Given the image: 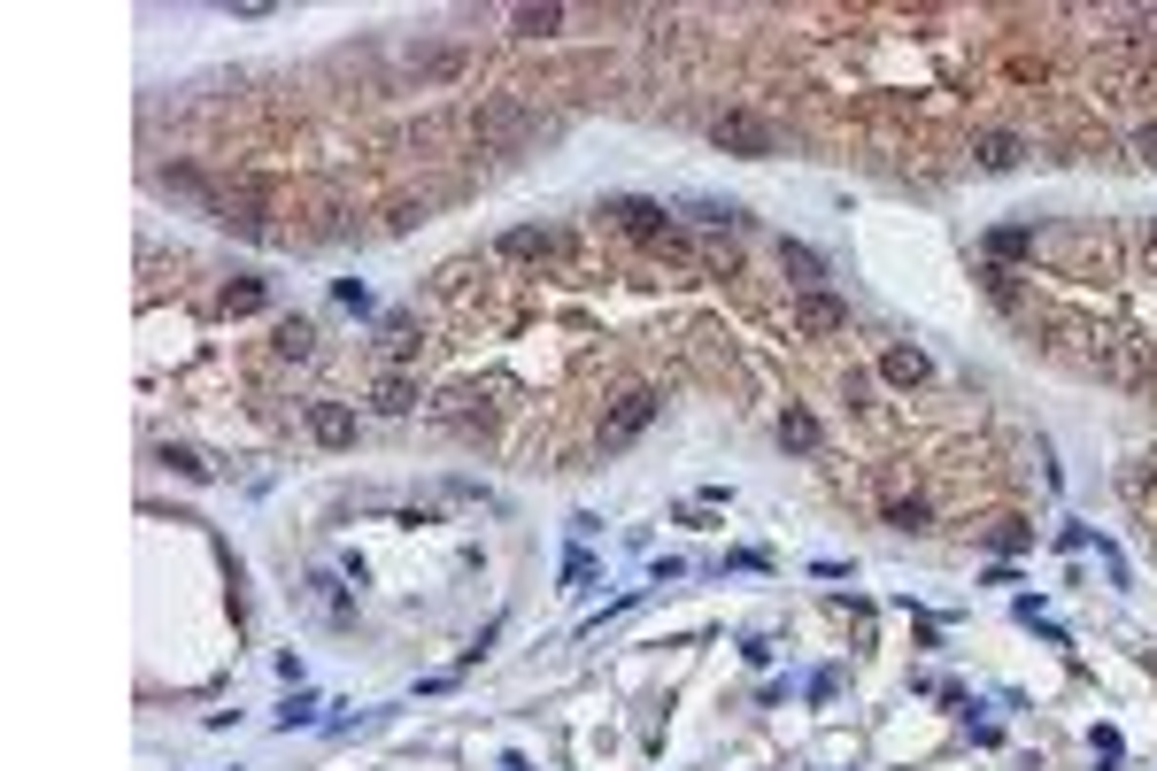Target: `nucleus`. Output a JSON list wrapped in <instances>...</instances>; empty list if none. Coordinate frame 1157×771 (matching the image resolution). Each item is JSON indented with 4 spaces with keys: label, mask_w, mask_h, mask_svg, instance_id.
Listing matches in <instances>:
<instances>
[{
    "label": "nucleus",
    "mask_w": 1157,
    "mask_h": 771,
    "mask_svg": "<svg viewBox=\"0 0 1157 771\" xmlns=\"http://www.w3.org/2000/svg\"><path fill=\"white\" fill-rule=\"evenodd\" d=\"M532 132H540V116H532L525 101H479V109H471V140L487 154H517Z\"/></svg>",
    "instance_id": "nucleus-1"
},
{
    "label": "nucleus",
    "mask_w": 1157,
    "mask_h": 771,
    "mask_svg": "<svg viewBox=\"0 0 1157 771\" xmlns=\"http://www.w3.org/2000/svg\"><path fill=\"white\" fill-rule=\"evenodd\" d=\"M1088 371H1096V378H1112V386H1150V363H1143V347H1135L1127 332H1096Z\"/></svg>",
    "instance_id": "nucleus-2"
},
{
    "label": "nucleus",
    "mask_w": 1157,
    "mask_h": 771,
    "mask_svg": "<svg viewBox=\"0 0 1157 771\" xmlns=\"http://www.w3.org/2000/svg\"><path fill=\"white\" fill-rule=\"evenodd\" d=\"M657 394H649V386H633V394H618V409H610V417H602V448H610V456H618V448H633V440H641V433H649V425H657Z\"/></svg>",
    "instance_id": "nucleus-3"
},
{
    "label": "nucleus",
    "mask_w": 1157,
    "mask_h": 771,
    "mask_svg": "<svg viewBox=\"0 0 1157 771\" xmlns=\"http://www.w3.org/2000/svg\"><path fill=\"white\" fill-rule=\"evenodd\" d=\"M710 140H718L725 154H772L780 148V132H772L764 116H749V109H725V116L710 124Z\"/></svg>",
    "instance_id": "nucleus-4"
},
{
    "label": "nucleus",
    "mask_w": 1157,
    "mask_h": 771,
    "mask_svg": "<svg viewBox=\"0 0 1157 771\" xmlns=\"http://www.w3.org/2000/svg\"><path fill=\"white\" fill-rule=\"evenodd\" d=\"M788 316H795V332H811V339L849 332V308L833 302V294H819V286H811V294H795V308H788Z\"/></svg>",
    "instance_id": "nucleus-5"
},
{
    "label": "nucleus",
    "mask_w": 1157,
    "mask_h": 771,
    "mask_svg": "<svg viewBox=\"0 0 1157 771\" xmlns=\"http://www.w3.org/2000/svg\"><path fill=\"white\" fill-rule=\"evenodd\" d=\"M501 255L509 263H548V255H564V232L556 224H517V232H501Z\"/></svg>",
    "instance_id": "nucleus-6"
},
{
    "label": "nucleus",
    "mask_w": 1157,
    "mask_h": 771,
    "mask_svg": "<svg viewBox=\"0 0 1157 771\" xmlns=\"http://www.w3.org/2000/svg\"><path fill=\"white\" fill-rule=\"evenodd\" d=\"M440 425H448V433H495V402L471 394V386H456V394L440 402Z\"/></svg>",
    "instance_id": "nucleus-7"
},
{
    "label": "nucleus",
    "mask_w": 1157,
    "mask_h": 771,
    "mask_svg": "<svg viewBox=\"0 0 1157 771\" xmlns=\"http://www.w3.org/2000/svg\"><path fill=\"white\" fill-rule=\"evenodd\" d=\"M610 216H618L633 240H649V247H663V240H671V216H663L657 201H610Z\"/></svg>",
    "instance_id": "nucleus-8"
},
{
    "label": "nucleus",
    "mask_w": 1157,
    "mask_h": 771,
    "mask_svg": "<svg viewBox=\"0 0 1157 771\" xmlns=\"http://www.w3.org/2000/svg\"><path fill=\"white\" fill-rule=\"evenodd\" d=\"M309 440H325V448H347V440H355V417H347L339 402H309Z\"/></svg>",
    "instance_id": "nucleus-9"
},
{
    "label": "nucleus",
    "mask_w": 1157,
    "mask_h": 771,
    "mask_svg": "<svg viewBox=\"0 0 1157 771\" xmlns=\"http://www.w3.org/2000/svg\"><path fill=\"white\" fill-rule=\"evenodd\" d=\"M371 409H378V417H409V409H417V378L386 371V378L371 386Z\"/></svg>",
    "instance_id": "nucleus-10"
},
{
    "label": "nucleus",
    "mask_w": 1157,
    "mask_h": 771,
    "mask_svg": "<svg viewBox=\"0 0 1157 771\" xmlns=\"http://www.w3.org/2000/svg\"><path fill=\"white\" fill-rule=\"evenodd\" d=\"M309 610L317 617H332V625H347V587H339V579H332V571H309Z\"/></svg>",
    "instance_id": "nucleus-11"
},
{
    "label": "nucleus",
    "mask_w": 1157,
    "mask_h": 771,
    "mask_svg": "<svg viewBox=\"0 0 1157 771\" xmlns=\"http://www.w3.org/2000/svg\"><path fill=\"white\" fill-rule=\"evenodd\" d=\"M880 371H887L895 386H926V378H934V363H926L919 347H887V355H880Z\"/></svg>",
    "instance_id": "nucleus-12"
},
{
    "label": "nucleus",
    "mask_w": 1157,
    "mask_h": 771,
    "mask_svg": "<svg viewBox=\"0 0 1157 771\" xmlns=\"http://www.w3.org/2000/svg\"><path fill=\"white\" fill-rule=\"evenodd\" d=\"M509 31L517 39H548V31H564V8H509Z\"/></svg>",
    "instance_id": "nucleus-13"
},
{
    "label": "nucleus",
    "mask_w": 1157,
    "mask_h": 771,
    "mask_svg": "<svg viewBox=\"0 0 1157 771\" xmlns=\"http://www.w3.org/2000/svg\"><path fill=\"white\" fill-rule=\"evenodd\" d=\"M973 154H981V170H1011L1026 148H1018L1011 132H981V140H973Z\"/></svg>",
    "instance_id": "nucleus-14"
},
{
    "label": "nucleus",
    "mask_w": 1157,
    "mask_h": 771,
    "mask_svg": "<svg viewBox=\"0 0 1157 771\" xmlns=\"http://www.w3.org/2000/svg\"><path fill=\"white\" fill-rule=\"evenodd\" d=\"M780 263L803 278V294H811V278H826V263H819V247H803V240H780Z\"/></svg>",
    "instance_id": "nucleus-15"
},
{
    "label": "nucleus",
    "mask_w": 1157,
    "mask_h": 771,
    "mask_svg": "<svg viewBox=\"0 0 1157 771\" xmlns=\"http://www.w3.org/2000/svg\"><path fill=\"white\" fill-rule=\"evenodd\" d=\"M263 302H271V286H263V278H240V286H224V316H255Z\"/></svg>",
    "instance_id": "nucleus-16"
},
{
    "label": "nucleus",
    "mask_w": 1157,
    "mask_h": 771,
    "mask_svg": "<svg viewBox=\"0 0 1157 771\" xmlns=\"http://www.w3.org/2000/svg\"><path fill=\"white\" fill-rule=\"evenodd\" d=\"M409 70H425V78H456V70H464V54H456V47H417V54H409Z\"/></svg>",
    "instance_id": "nucleus-17"
},
{
    "label": "nucleus",
    "mask_w": 1157,
    "mask_h": 771,
    "mask_svg": "<svg viewBox=\"0 0 1157 771\" xmlns=\"http://www.w3.org/2000/svg\"><path fill=\"white\" fill-rule=\"evenodd\" d=\"M780 440H788V448H819V417H811V409H788V417H780Z\"/></svg>",
    "instance_id": "nucleus-18"
},
{
    "label": "nucleus",
    "mask_w": 1157,
    "mask_h": 771,
    "mask_svg": "<svg viewBox=\"0 0 1157 771\" xmlns=\"http://www.w3.org/2000/svg\"><path fill=\"white\" fill-rule=\"evenodd\" d=\"M309 347H317V332H309L302 316H286V324H278V355H294V363H302Z\"/></svg>",
    "instance_id": "nucleus-19"
},
{
    "label": "nucleus",
    "mask_w": 1157,
    "mask_h": 771,
    "mask_svg": "<svg viewBox=\"0 0 1157 771\" xmlns=\"http://www.w3.org/2000/svg\"><path fill=\"white\" fill-rule=\"evenodd\" d=\"M887 525H895V532H926L934 517H926V501H903V494H895V501H887Z\"/></svg>",
    "instance_id": "nucleus-20"
},
{
    "label": "nucleus",
    "mask_w": 1157,
    "mask_h": 771,
    "mask_svg": "<svg viewBox=\"0 0 1157 771\" xmlns=\"http://www.w3.org/2000/svg\"><path fill=\"white\" fill-rule=\"evenodd\" d=\"M1034 247V232L1026 224H1011V232H988V255H1026Z\"/></svg>",
    "instance_id": "nucleus-21"
},
{
    "label": "nucleus",
    "mask_w": 1157,
    "mask_h": 771,
    "mask_svg": "<svg viewBox=\"0 0 1157 771\" xmlns=\"http://www.w3.org/2000/svg\"><path fill=\"white\" fill-rule=\"evenodd\" d=\"M981 278H988V294L1003 308H1018V278H1011V271H1003V263H988V271H981Z\"/></svg>",
    "instance_id": "nucleus-22"
},
{
    "label": "nucleus",
    "mask_w": 1157,
    "mask_h": 771,
    "mask_svg": "<svg viewBox=\"0 0 1157 771\" xmlns=\"http://www.w3.org/2000/svg\"><path fill=\"white\" fill-rule=\"evenodd\" d=\"M163 463L177 478H209V456H193V448H163Z\"/></svg>",
    "instance_id": "nucleus-23"
},
{
    "label": "nucleus",
    "mask_w": 1157,
    "mask_h": 771,
    "mask_svg": "<svg viewBox=\"0 0 1157 771\" xmlns=\"http://www.w3.org/2000/svg\"><path fill=\"white\" fill-rule=\"evenodd\" d=\"M294 726H317V702H309V694H302V702H286V710H278V733H294Z\"/></svg>",
    "instance_id": "nucleus-24"
},
{
    "label": "nucleus",
    "mask_w": 1157,
    "mask_h": 771,
    "mask_svg": "<svg viewBox=\"0 0 1157 771\" xmlns=\"http://www.w3.org/2000/svg\"><path fill=\"white\" fill-rule=\"evenodd\" d=\"M1135 154H1143V162H1157V124L1143 132V140H1135Z\"/></svg>",
    "instance_id": "nucleus-25"
},
{
    "label": "nucleus",
    "mask_w": 1157,
    "mask_h": 771,
    "mask_svg": "<svg viewBox=\"0 0 1157 771\" xmlns=\"http://www.w3.org/2000/svg\"><path fill=\"white\" fill-rule=\"evenodd\" d=\"M1150 240H1157V224H1150Z\"/></svg>",
    "instance_id": "nucleus-26"
}]
</instances>
